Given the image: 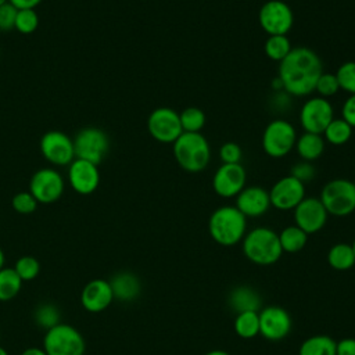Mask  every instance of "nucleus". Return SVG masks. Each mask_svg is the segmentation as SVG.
Instances as JSON below:
<instances>
[{
  "mask_svg": "<svg viewBox=\"0 0 355 355\" xmlns=\"http://www.w3.org/2000/svg\"><path fill=\"white\" fill-rule=\"evenodd\" d=\"M290 175L294 176L295 179H298L301 183L305 184V183L311 182L316 176V169H315V166L311 162L301 161V162H297L295 165L291 166Z\"/></svg>",
  "mask_w": 355,
  "mask_h": 355,
  "instance_id": "58836bf2",
  "label": "nucleus"
},
{
  "mask_svg": "<svg viewBox=\"0 0 355 355\" xmlns=\"http://www.w3.org/2000/svg\"><path fill=\"white\" fill-rule=\"evenodd\" d=\"M338 86L341 90L355 94V61L343 62L336 72Z\"/></svg>",
  "mask_w": 355,
  "mask_h": 355,
  "instance_id": "f704fd0d",
  "label": "nucleus"
},
{
  "mask_svg": "<svg viewBox=\"0 0 355 355\" xmlns=\"http://www.w3.org/2000/svg\"><path fill=\"white\" fill-rule=\"evenodd\" d=\"M293 211L295 226H298L306 234L322 230L329 218L322 201L316 197H305Z\"/></svg>",
  "mask_w": 355,
  "mask_h": 355,
  "instance_id": "f3484780",
  "label": "nucleus"
},
{
  "mask_svg": "<svg viewBox=\"0 0 355 355\" xmlns=\"http://www.w3.org/2000/svg\"><path fill=\"white\" fill-rule=\"evenodd\" d=\"M245 218H258L263 215L270 207L269 191L259 186L244 187L236 196L234 205Z\"/></svg>",
  "mask_w": 355,
  "mask_h": 355,
  "instance_id": "aec40b11",
  "label": "nucleus"
},
{
  "mask_svg": "<svg viewBox=\"0 0 355 355\" xmlns=\"http://www.w3.org/2000/svg\"><path fill=\"white\" fill-rule=\"evenodd\" d=\"M277 234H279V241L283 252H290V254L298 252L306 245V241H308V234L295 225L284 227Z\"/></svg>",
  "mask_w": 355,
  "mask_h": 355,
  "instance_id": "a878e982",
  "label": "nucleus"
},
{
  "mask_svg": "<svg viewBox=\"0 0 355 355\" xmlns=\"http://www.w3.org/2000/svg\"><path fill=\"white\" fill-rule=\"evenodd\" d=\"M336 355H355V338L347 337L337 341Z\"/></svg>",
  "mask_w": 355,
  "mask_h": 355,
  "instance_id": "79ce46f5",
  "label": "nucleus"
},
{
  "mask_svg": "<svg viewBox=\"0 0 355 355\" xmlns=\"http://www.w3.org/2000/svg\"><path fill=\"white\" fill-rule=\"evenodd\" d=\"M179 118H180L182 130L189 132V133H201V130L207 122L204 111L197 107L184 108L179 114Z\"/></svg>",
  "mask_w": 355,
  "mask_h": 355,
  "instance_id": "7c9ffc66",
  "label": "nucleus"
},
{
  "mask_svg": "<svg viewBox=\"0 0 355 355\" xmlns=\"http://www.w3.org/2000/svg\"><path fill=\"white\" fill-rule=\"evenodd\" d=\"M354 184H355V182H354Z\"/></svg>",
  "mask_w": 355,
  "mask_h": 355,
  "instance_id": "3c124183",
  "label": "nucleus"
},
{
  "mask_svg": "<svg viewBox=\"0 0 355 355\" xmlns=\"http://www.w3.org/2000/svg\"><path fill=\"white\" fill-rule=\"evenodd\" d=\"M297 141L294 126L282 118L270 121L262 133V148L272 158L286 157Z\"/></svg>",
  "mask_w": 355,
  "mask_h": 355,
  "instance_id": "0eeeda50",
  "label": "nucleus"
},
{
  "mask_svg": "<svg viewBox=\"0 0 355 355\" xmlns=\"http://www.w3.org/2000/svg\"><path fill=\"white\" fill-rule=\"evenodd\" d=\"M17 10H28V8H33L36 6H39L42 3V0H8Z\"/></svg>",
  "mask_w": 355,
  "mask_h": 355,
  "instance_id": "37998d69",
  "label": "nucleus"
},
{
  "mask_svg": "<svg viewBox=\"0 0 355 355\" xmlns=\"http://www.w3.org/2000/svg\"><path fill=\"white\" fill-rule=\"evenodd\" d=\"M22 280L14 270V268H3L0 269V301L6 302L17 297L21 291Z\"/></svg>",
  "mask_w": 355,
  "mask_h": 355,
  "instance_id": "c85d7f7f",
  "label": "nucleus"
},
{
  "mask_svg": "<svg viewBox=\"0 0 355 355\" xmlns=\"http://www.w3.org/2000/svg\"><path fill=\"white\" fill-rule=\"evenodd\" d=\"M114 301L112 288L108 280L93 279L83 287L80 293L82 306L92 313L105 311Z\"/></svg>",
  "mask_w": 355,
  "mask_h": 355,
  "instance_id": "6ab92c4d",
  "label": "nucleus"
},
{
  "mask_svg": "<svg viewBox=\"0 0 355 355\" xmlns=\"http://www.w3.org/2000/svg\"><path fill=\"white\" fill-rule=\"evenodd\" d=\"M241 248L244 257L259 266L273 265L283 255L279 234L266 226L254 227L247 232L241 240Z\"/></svg>",
  "mask_w": 355,
  "mask_h": 355,
  "instance_id": "7ed1b4c3",
  "label": "nucleus"
},
{
  "mask_svg": "<svg viewBox=\"0 0 355 355\" xmlns=\"http://www.w3.org/2000/svg\"><path fill=\"white\" fill-rule=\"evenodd\" d=\"M108 282L112 288L114 300L129 302L136 300L141 291L140 279L132 272H118Z\"/></svg>",
  "mask_w": 355,
  "mask_h": 355,
  "instance_id": "412c9836",
  "label": "nucleus"
},
{
  "mask_svg": "<svg viewBox=\"0 0 355 355\" xmlns=\"http://www.w3.org/2000/svg\"><path fill=\"white\" fill-rule=\"evenodd\" d=\"M338 90H340V86H338L336 73L322 72L315 85V92L318 93V96L329 100V97H333L334 94H337Z\"/></svg>",
  "mask_w": 355,
  "mask_h": 355,
  "instance_id": "c9c22d12",
  "label": "nucleus"
},
{
  "mask_svg": "<svg viewBox=\"0 0 355 355\" xmlns=\"http://www.w3.org/2000/svg\"><path fill=\"white\" fill-rule=\"evenodd\" d=\"M270 205L280 211L294 209L305 198V184L291 175L279 179L269 190Z\"/></svg>",
  "mask_w": 355,
  "mask_h": 355,
  "instance_id": "2eb2a0df",
  "label": "nucleus"
},
{
  "mask_svg": "<svg viewBox=\"0 0 355 355\" xmlns=\"http://www.w3.org/2000/svg\"><path fill=\"white\" fill-rule=\"evenodd\" d=\"M259 316V334L269 341H280L288 336L293 327L290 313L277 305L261 308Z\"/></svg>",
  "mask_w": 355,
  "mask_h": 355,
  "instance_id": "4468645a",
  "label": "nucleus"
},
{
  "mask_svg": "<svg viewBox=\"0 0 355 355\" xmlns=\"http://www.w3.org/2000/svg\"><path fill=\"white\" fill-rule=\"evenodd\" d=\"M341 118L355 128V94H349L341 107Z\"/></svg>",
  "mask_w": 355,
  "mask_h": 355,
  "instance_id": "a19ab883",
  "label": "nucleus"
},
{
  "mask_svg": "<svg viewBox=\"0 0 355 355\" xmlns=\"http://www.w3.org/2000/svg\"><path fill=\"white\" fill-rule=\"evenodd\" d=\"M352 129L354 128L343 118H333V121L327 125L322 136L324 141L333 146H343L351 139Z\"/></svg>",
  "mask_w": 355,
  "mask_h": 355,
  "instance_id": "cd10ccee",
  "label": "nucleus"
},
{
  "mask_svg": "<svg viewBox=\"0 0 355 355\" xmlns=\"http://www.w3.org/2000/svg\"><path fill=\"white\" fill-rule=\"evenodd\" d=\"M68 166V182L76 193L87 196L96 191L100 184L98 165L75 158Z\"/></svg>",
  "mask_w": 355,
  "mask_h": 355,
  "instance_id": "a211bd4d",
  "label": "nucleus"
},
{
  "mask_svg": "<svg viewBox=\"0 0 355 355\" xmlns=\"http://www.w3.org/2000/svg\"><path fill=\"white\" fill-rule=\"evenodd\" d=\"M351 245H352V250H354V254H355V240L352 241V244H351Z\"/></svg>",
  "mask_w": 355,
  "mask_h": 355,
  "instance_id": "09e8293b",
  "label": "nucleus"
},
{
  "mask_svg": "<svg viewBox=\"0 0 355 355\" xmlns=\"http://www.w3.org/2000/svg\"><path fill=\"white\" fill-rule=\"evenodd\" d=\"M64 179L60 172L53 168H42L36 171L29 182V193L37 202H55L64 193Z\"/></svg>",
  "mask_w": 355,
  "mask_h": 355,
  "instance_id": "f8f14e48",
  "label": "nucleus"
},
{
  "mask_svg": "<svg viewBox=\"0 0 355 355\" xmlns=\"http://www.w3.org/2000/svg\"><path fill=\"white\" fill-rule=\"evenodd\" d=\"M37 204L39 202L29 191H19L11 200V205H12L14 211H17L18 214H22V215L35 212L37 208Z\"/></svg>",
  "mask_w": 355,
  "mask_h": 355,
  "instance_id": "e433bc0d",
  "label": "nucleus"
},
{
  "mask_svg": "<svg viewBox=\"0 0 355 355\" xmlns=\"http://www.w3.org/2000/svg\"><path fill=\"white\" fill-rule=\"evenodd\" d=\"M73 140L75 158L98 165L110 150V139L100 128L89 126L79 130Z\"/></svg>",
  "mask_w": 355,
  "mask_h": 355,
  "instance_id": "6e6552de",
  "label": "nucleus"
},
{
  "mask_svg": "<svg viewBox=\"0 0 355 355\" xmlns=\"http://www.w3.org/2000/svg\"><path fill=\"white\" fill-rule=\"evenodd\" d=\"M324 144L326 141L322 135L304 132L301 136L297 137L295 150L302 161L311 162L318 159L323 154Z\"/></svg>",
  "mask_w": 355,
  "mask_h": 355,
  "instance_id": "5701e85b",
  "label": "nucleus"
},
{
  "mask_svg": "<svg viewBox=\"0 0 355 355\" xmlns=\"http://www.w3.org/2000/svg\"><path fill=\"white\" fill-rule=\"evenodd\" d=\"M4 262H6V257H4L3 250L0 248V269H3V268H4Z\"/></svg>",
  "mask_w": 355,
  "mask_h": 355,
  "instance_id": "49530a36",
  "label": "nucleus"
},
{
  "mask_svg": "<svg viewBox=\"0 0 355 355\" xmlns=\"http://www.w3.org/2000/svg\"><path fill=\"white\" fill-rule=\"evenodd\" d=\"M33 318H35L36 324L39 327H42V329H46V331L49 329L54 327L55 324L61 323V315H60L58 308L55 305H53V304H49V302L40 304L35 309Z\"/></svg>",
  "mask_w": 355,
  "mask_h": 355,
  "instance_id": "2f4dec72",
  "label": "nucleus"
},
{
  "mask_svg": "<svg viewBox=\"0 0 355 355\" xmlns=\"http://www.w3.org/2000/svg\"><path fill=\"white\" fill-rule=\"evenodd\" d=\"M323 65L319 55L308 47H294L288 55L279 62V75L283 90L288 96L304 97L315 92V85Z\"/></svg>",
  "mask_w": 355,
  "mask_h": 355,
  "instance_id": "f257e3e1",
  "label": "nucleus"
},
{
  "mask_svg": "<svg viewBox=\"0 0 355 355\" xmlns=\"http://www.w3.org/2000/svg\"><path fill=\"white\" fill-rule=\"evenodd\" d=\"M336 343L326 334L311 336L301 343L298 355H336Z\"/></svg>",
  "mask_w": 355,
  "mask_h": 355,
  "instance_id": "b1692460",
  "label": "nucleus"
},
{
  "mask_svg": "<svg viewBox=\"0 0 355 355\" xmlns=\"http://www.w3.org/2000/svg\"><path fill=\"white\" fill-rule=\"evenodd\" d=\"M329 265L338 272L351 269L355 265V254L352 245L348 243H337L330 247L327 252Z\"/></svg>",
  "mask_w": 355,
  "mask_h": 355,
  "instance_id": "393cba45",
  "label": "nucleus"
},
{
  "mask_svg": "<svg viewBox=\"0 0 355 355\" xmlns=\"http://www.w3.org/2000/svg\"><path fill=\"white\" fill-rule=\"evenodd\" d=\"M173 157L179 166L190 173L201 172L211 159L209 143L201 133L183 132L173 143Z\"/></svg>",
  "mask_w": 355,
  "mask_h": 355,
  "instance_id": "20e7f679",
  "label": "nucleus"
},
{
  "mask_svg": "<svg viewBox=\"0 0 355 355\" xmlns=\"http://www.w3.org/2000/svg\"><path fill=\"white\" fill-rule=\"evenodd\" d=\"M233 329H234V333L239 337L244 338V340H250V338L257 337L259 334L258 312L248 311V312L237 313L236 318H234Z\"/></svg>",
  "mask_w": 355,
  "mask_h": 355,
  "instance_id": "bb28decb",
  "label": "nucleus"
},
{
  "mask_svg": "<svg viewBox=\"0 0 355 355\" xmlns=\"http://www.w3.org/2000/svg\"><path fill=\"white\" fill-rule=\"evenodd\" d=\"M42 155L55 166L69 165L75 159L73 140L60 130H50L40 139Z\"/></svg>",
  "mask_w": 355,
  "mask_h": 355,
  "instance_id": "ddd939ff",
  "label": "nucleus"
},
{
  "mask_svg": "<svg viewBox=\"0 0 355 355\" xmlns=\"http://www.w3.org/2000/svg\"><path fill=\"white\" fill-rule=\"evenodd\" d=\"M205 355H230L227 351H223V349H212L209 352H207Z\"/></svg>",
  "mask_w": 355,
  "mask_h": 355,
  "instance_id": "a18cd8bd",
  "label": "nucleus"
},
{
  "mask_svg": "<svg viewBox=\"0 0 355 355\" xmlns=\"http://www.w3.org/2000/svg\"><path fill=\"white\" fill-rule=\"evenodd\" d=\"M319 200L333 216H347L355 211V184L348 179H333L320 191Z\"/></svg>",
  "mask_w": 355,
  "mask_h": 355,
  "instance_id": "39448f33",
  "label": "nucleus"
},
{
  "mask_svg": "<svg viewBox=\"0 0 355 355\" xmlns=\"http://www.w3.org/2000/svg\"><path fill=\"white\" fill-rule=\"evenodd\" d=\"M147 129L153 139L159 143H173L182 133L179 114L169 107L155 108L147 119Z\"/></svg>",
  "mask_w": 355,
  "mask_h": 355,
  "instance_id": "9b49d317",
  "label": "nucleus"
},
{
  "mask_svg": "<svg viewBox=\"0 0 355 355\" xmlns=\"http://www.w3.org/2000/svg\"><path fill=\"white\" fill-rule=\"evenodd\" d=\"M17 12L18 10L10 1L0 6V32H8L14 29Z\"/></svg>",
  "mask_w": 355,
  "mask_h": 355,
  "instance_id": "ea45409f",
  "label": "nucleus"
},
{
  "mask_svg": "<svg viewBox=\"0 0 355 355\" xmlns=\"http://www.w3.org/2000/svg\"><path fill=\"white\" fill-rule=\"evenodd\" d=\"M14 270L17 272V275L22 282H31L37 277L40 272V263L36 258L31 255H24L17 259L14 265Z\"/></svg>",
  "mask_w": 355,
  "mask_h": 355,
  "instance_id": "473e14b6",
  "label": "nucleus"
},
{
  "mask_svg": "<svg viewBox=\"0 0 355 355\" xmlns=\"http://www.w3.org/2000/svg\"><path fill=\"white\" fill-rule=\"evenodd\" d=\"M37 25H39V17L33 8L18 10L14 29H17L22 35H29L37 29Z\"/></svg>",
  "mask_w": 355,
  "mask_h": 355,
  "instance_id": "72a5a7b5",
  "label": "nucleus"
},
{
  "mask_svg": "<svg viewBox=\"0 0 355 355\" xmlns=\"http://www.w3.org/2000/svg\"><path fill=\"white\" fill-rule=\"evenodd\" d=\"M334 118V110L327 98L315 96L308 98L300 110V125L304 132L322 135Z\"/></svg>",
  "mask_w": 355,
  "mask_h": 355,
  "instance_id": "9d476101",
  "label": "nucleus"
},
{
  "mask_svg": "<svg viewBox=\"0 0 355 355\" xmlns=\"http://www.w3.org/2000/svg\"><path fill=\"white\" fill-rule=\"evenodd\" d=\"M21 355H47V354H46V351L43 348L31 347V348H26Z\"/></svg>",
  "mask_w": 355,
  "mask_h": 355,
  "instance_id": "c03bdc74",
  "label": "nucleus"
},
{
  "mask_svg": "<svg viewBox=\"0 0 355 355\" xmlns=\"http://www.w3.org/2000/svg\"><path fill=\"white\" fill-rule=\"evenodd\" d=\"M208 232L216 244L236 245L247 233V218L234 205L219 207L209 216Z\"/></svg>",
  "mask_w": 355,
  "mask_h": 355,
  "instance_id": "f03ea898",
  "label": "nucleus"
},
{
  "mask_svg": "<svg viewBox=\"0 0 355 355\" xmlns=\"http://www.w3.org/2000/svg\"><path fill=\"white\" fill-rule=\"evenodd\" d=\"M261 28L269 35H287L294 24L291 7L282 0H269L262 4L258 14Z\"/></svg>",
  "mask_w": 355,
  "mask_h": 355,
  "instance_id": "1a4fd4ad",
  "label": "nucleus"
},
{
  "mask_svg": "<svg viewBox=\"0 0 355 355\" xmlns=\"http://www.w3.org/2000/svg\"><path fill=\"white\" fill-rule=\"evenodd\" d=\"M43 349L47 355H83L86 344L78 329L68 323H58L46 331Z\"/></svg>",
  "mask_w": 355,
  "mask_h": 355,
  "instance_id": "423d86ee",
  "label": "nucleus"
},
{
  "mask_svg": "<svg viewBox=\"0 0 355 355\" xmlns=\"http://www.w3.org/2000/svg\"><path fill=\"white\" fill-rule=\"evenodd\" d=\"M247 173L241 164H222L214 178L212 189L222 198L236 197L245 187Z\"/></svg>",
  "mask_w": 355,
  "mask_h": 355,
  "instance_id": "dca6fc26",
  "label": "nucleus"
},
{
  "mask_svg": "<svg viewBox=\"0 0 355 355\" xmlns=\"http://www.w3.org/2000/svg\"><path fill=\"white\" fill-rule=\"evenodd\" d=\"M241 157V147L234 141H226L219 148V158L222 164H240Z\"/></svg>",
  "mask_w": 355,
  "mask_h": 355,
  "instance_id": "4c0bfd02",
  "label": "nucleus"
},
{
  "mask_svg": "<svg viewBox=\"0 0 355 355\" xmlns=\"http://www.w3.org/2000/svg\"><path fill=\"white\" fill-rule=\"evenodd\" d=\"M0 355H8L7 351H6L3 347H0Z\"/></svg>",
  "mask_w": 355,
  "mask_h": 355,
  "instance_id": "de8ad7c7",
  "label": "nucleus"
},
{
  "mask_svg": "<svg viewBox=\"0 0 355 355\" xmlns=\"http://www.w3.org/2000/svg\"><path fill=\"white\" fill-rule=\"evenodd\" d=\"M227 302L230 308L236 312H259L262 308L261 295L250 286H237L234 287L227 297Z\"/></svg>",
  "mask_w": 355,
  "mask_h": 355,
  "instance_id": "4be33fe9",
  "label": "nucleus"
},
{
  "mask_svg": "<svg viewBox=\"0 0 355 355\" xmlns=\"http://www.w3.org/2000/svg\"><path fill=\"white\" fill-rule=\"evenodd\" d=\"M291 43L287 37V35H273L269 36L265 42L263 50L265 54L268 55V58L273 60V61H283L288 53L291 51Z\"/></svg>",
  "mask_w": 355,
  "mask_h": 355,
  "instance_id": "c756f323",
  "label": "nucleus"
},
{
  "mask_svg": "<svg viewBox=\"0 0 355 355\" xmlns=\"http://www.w3.org/2000/svg\"><path fill=\"white\" fill-rule=\"evenodd\" d=\"M7 1H8V0H0V6H3V4L7 3Z\"/></svg>",
  "mask_w": 355,
  "mask_h": 355,
  "instance_id": "8fccbe9b",
  "label": "nucleus"
}]
</instances>
